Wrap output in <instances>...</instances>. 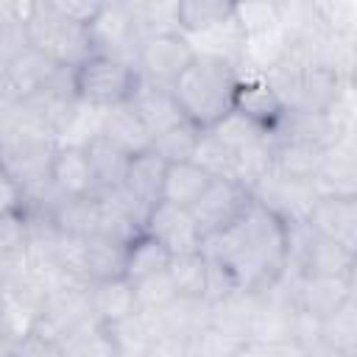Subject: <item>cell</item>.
Returning a JSON list of instances; mask_svg holds the SVG:
<instances>
[{
    "label": "cell",
    "instance_id": "obj_1",
    "mask_svg": "<svg viewBox=\"0 0 357 357\" xmlns=\"http://www.w3.org/2000/svg\"><path fill=\"white\" fill-rule=\"evenodd\" d=\"M201 254L223 265L240 290L262 293L287 268L284 223L257 201L223 231L204 237Z\"/></svg>",
    "mask_w": 357,
    "mask_h": 357
},
{
    "label": "cell",
    "instance_id": "obj_2",
    "mask_svg": "<svg viewBox=\"0 0 357 357\" xmlns=\"http://www.w3.org/2000/svg\"><path fill=\"white\" fill-rule=\"evenodd\" d=\"M234 81H237V64L212 56H195L192 64L184 70V75L170 86V92L181 114L192 126L206 131L231 112Z\"/></svg>",
    "mask_w": 357,
    "mask_h": 357
},
{
    "label": "cell",
    "instance_id": "obj_3",
    "mask_svg": "<svg viewBox=\"0 0 357 357\" xmlns=\"http://www.w3.org/2000/svg\"><path fill=\"white\" fill-rule=\"evenodd\" d=\"M22 31L28 47L39 50L59 67H78L89 53V28L70 20L56 0H25L22 3Z\"/></svg>",
    "mask_w": 357,
    "mask_h": 357
},
{
    "label": "cell",
    "instance_id": "obj_4",
    "mask_svg": "<svg viewBox=\"0 0 357 357\" xmlns=\"http://www.w3.org/2000/svg\"><path fill=\"white\" fill-rule=\"evenodd\" d=\"M59 139L36 126L6 123L0 134V170L8 173L22 190L47 181Z\"/></svg>",
    "mask_w": 357,
    "mask_h": 357
},
{
    "label": "cell",
    "instance_id": "obj_5",
    "mask_svg": "<svg viewBox=\"0 0 357 357\" xmlns=\"http://www.w3.org/2000/svg\"><path fill=\"white\" fill-rule=\"evenodd\" d=\"M234 22L243 33L240 67L268 73L290 47V36L279 22L276 3H234Z\"/></svg>",
    "mask_w": 357,
    "mask_h": 357
},
{
    "label": "cell",
    "instance_id": "obj_6",
    "mask_svg": "<svg viewBox=\"0 0 357 357\" xmlns=\"http://www.w3.org/2000/svg\"><path fill=\"white\" fill-rule=\"evenodd\" d=\"M139 84V73L134 64L89 53L78 67H73V89L75 98L95 109H112L128 103Z\"/></svg>",
    "mask_w": 357,
    "mask_h": 357
},
{
    "label": "cell",
    "instance_id": "obj_7",
    "mask_svg": "<svg viewBox=\"0 0 357 357\" xmlns=\"http://www.w3.org/2000/svg\"><path fill=\"white\" fill-rule=\"evenodd\" d=\"M95 326H100V324L92 315L89 282H64L45 293L42 315H39V324L33 332L67 346L73 337H78Z\"/></svg>",
    "mask_w": 357,
    "mask_h": 357
},
{
    "label": "cell",
    "instance_id": "obj_8",
    "mask_svg": "<svg viewBox=\"0 0 357 357\" xmlns=\"http://www.w3.org/2000/svg\"><path fill=\"white\" fill-rule=\"evenodd\" d=\"M192 59H195V50L190 45V39L178 31H170V33L145 36L137 50L134 67L142 81L170 89L184 75V70L192 64Z\"/></svg>",
    "mask_w": 357,
    "mask_h": 357
},
{
    "label": "cell",
    "instance_id": "obj_9",
    "mask_svg": "<svg viewBox=\"0 0 357 357\" xmlns=\"http://www.w3.org/2000/svg\"><path fill=\"white\" fill-rule=\"evenodd\" d=\"M45 304V287L25 268L0 279V310H3V335L20 340L31 335L39 324Z\"/></svg>",
    "mask_w": 357,
    "mask_h": 357
},
{
    "label": "cell",
    "instance_id": "obj_10",
    "mask_svg": "<svg viewBox=\"0 0 357 357\" xmlns=\"http://www.w3.org/2000/svg\"><path fill=\"white\" fill-rule=\"evenodd\" d=\"M89 42H92V53H103L134 64L142 36L126 3H100V11L89 25Z\"/></svg>",
    "mask_w": 357,
    "mask_h": 357
},
{
    "label": "cell",
    "instance_id": "obj_11",
    "mask_svg": "<svg viewBox=\"0 0 357 357\" xmlns=\"http://www.w3.org/2000/svg\"><path fill=\"white\" fill-rule=\"evenodd\" d=\"M251 204V192L231 181V178H212L206 192L190 206V215L195 218L201 237H209L215 231L229 229Z\"/></svg>",
    "mask_w": 357,
    "mask_h": 357
},
{
    "label": "cell",
    "instance_id": "obj_12",
    "mask_svg": "<svg viewBox=\"0 0 357 357\" xmlns=\"http://www.w3.org/2000/svg\"><path fill=\"white\" fill-rule=\"evenodd\" d=\"M142 234L156 240L170 257L195 254V251H201V243H204L201 229H198L195 218L190 215V209L173 206L167 201H159L151 206L145 226H142Z\"/></svg>",
    "mask_w": 357,
    "mask_h": 357
},
{
    "label": "cell",
    "instance_id": "obj_13",
    "mask_svg": "<svg viewBox=\"0 0 357 357\" xmlns=\"http://www.w3.org/2000/svg\"><path fill=\"white\" fill-rule=\"evenodd\" d=\"M231 112L243 114L245 120H251L254 126H259L262 131L271 134V128L282 120L284 106H282L279 95L273 92L271 81L265 78V73H257V70H248V67H237Z\"/></svg>",
    "mask_w": 357,
    "mask_h": 357
},
{
    "label": "cell",
    "instance_id": "obj_14",
    "mask_svg": "<svg viewBox=\"0 0 357 357\" xmlns=\"http://www.w3.org/2000/svg\"><path fill=\"white\" fill-rule=\"evenodd\" d=\"M251 201L273 212L282 223H298L310 218L318 195L307 181H290L276 173H268L262 181L251 187Z\"/></svg>",
    "mask_w": 357,
    "mask_h": 357
},
{
    "label": "cell",
    "instance_id": "obj_15",
    "mask_svg": "<svg viewBox=\"0 0 357 357\" xmlns=\"http://www.w3.org/2000/svg\"><path fill=\"white\" fill-rule=\"evenodd\" d=\"M357 165H354V142L340 139L329 148H324L321 167L312 178V190L318 198L332 195V198H357Z\"/></svg>",
    "mask_w": 357,
    "mask_h": 357
},
{
    "label": "cell",
    "instance_id": "obj_16",
    "mask_svg": "<svg viewBox=\"0 0 357 357\" xmlns=\"http://www.w3.org/2000/svg\"><path fill=\"white\" fill-rule=\"evenodd\" d=\"M307 223L326 240L357 251V198H332L324 195L315 201Z\"/></svg>",
    "mask_w": 357,
    "mask_h": 357
},
{
    "label": "cell",
    "instance_id": "obj_17",
    "mask_svg": "<svg viewBox=\"0 0 357 357\" xmlns=\"http://www.w3.org/2000/svg\"><path fill=\"white\" fill-rule=\"evenodd\" d=\"M349 298H354V276H304L301 273L296 287V304L315 318L332 315Z\"/></svg>",
    "mask_w": 357,
    "mask_h": 357
},
{
    "label": "cell",
    "instance_id": "obj_18",
    "mask_svg": "<svg viewBox=\"0 0 357 357\" xmlns=\"http://www.w3.org/2000/svg\"><path fill=\"white\" fill-rule=\"evenodd\" d=\"M128 103L139 114V120L148 128L151 139L159 137V134H165L167 128L178 126L181 120H187L181 114V109H178V103H176V98H173V92L167 86H156V84L142 81V78H139V84H137V89H134V95H131Z\"/></svg>",
    "mask_w": 357,
    "mask_h": 357
},
{
    "label": "cell",
    "instance_id": "obj_19",
    "mask_svg": "<svg viewBox=\"0 0 357 357\" xmlns=\"http://www.w3.org/2000/svg\"><path fill=\"white\" fill-rule=\"evenodd\" d=\"M50 184L70 198H86V195H98L95 192V178H92V167L86 159V151L78 145H59L50 162V173H47Z\"/></svg>",
    "mask_w": 357,
    "mask_h": 357
},
{
    "label": "cell",
    "instance_id": "obj_20",
    "mask_svg": "<svg viewBox=\"0 0 357 357\" xmlns=\"http://www.w3.org/2000/svg\"><path fill=\"white\" fill-rule=\"evenodd\" d=\"M287 268H296L304 276H354V251L312 231L298 259Z\"/></svg>",
    "mask_w": 357,
    "mask_h": 357
},
{
    "label": "cell",
    "instance_id": "obj_21",
    "mask_svg": "<svg viewBox=\"0 0 357 357\" xmlns=\"http://www.w3.org/2000/svg\"><path fill=\"white\" fill-rule=\"evenodd\" d=\"M59 70H61V67L53 64L47 56H42V53L33 50V47H25L20 56H14V59L6 64L3 78H6V84H8V89H11V95H14L17 100H22V98H31V95L42 92V89L53 81V75H56Z\"/></svg>",
    "mask_w": 357,
    "mask_h": 357
},
{
    "label": "cell",
    "instance_id": "obj_22",
    "mask_svg": "<svg viewBox=\"0 0 357 357\" xmlns=\"http://www.w3.org/2000/svg\"><path fill=\"white\" fill-rule=\"evenodd\" d=\"M36 215H45L56 231L61 234H73V237H92L98 231V195H86V198H70V195H56L50 201V206L45 212H36Z\"/></svg>",
    "mask_w": 357,
    "mask_h": 357
},
{
    "label": "cell",
    "instance_id": "obj_23",
    "mask_svg": "<svg viewBox=\"0 0 357 357\" xmlns=\"http://www.w3.org/2000/svg\"><path fill=\"white\" fill-rule=\"evenodd\" d=\"M89 304H92L95 321L100 326H112V324H117V321H123V318L137 312L134 284L126 276L89 282Z\"/></svg>",
    "mask_w": 357,
    "mask_h": 357
},
{
    "label": "cell",
    "instance_id": "obj_24",
    "mask_svg": "<svg viewBox=\"0 0 357 357\" xmlns=\"http://www.w3.org/2000/svg\"><path fill=\"white\" fill-rule=\"evenodd\" d=\"M100 137L109 139L112 145H117L120 151H126L128 156H137L142 151H151V134L142 126L139 114L134 112L131 103H120L112 109H103V126H100Z\"/></svg>",
    "mask_w": 357,
    "mask_h": 357
},
{
    "label": "cell",
    "instance_id": "obj_25",
    "mask_svg": "<svg viewBox=\"0 0 357 357\" xmlns=\"http://www.w3.org/2000/svg\"><path fill=\"white\" fill-rule=\"evenodd\" d=\"M89 167H92V178H95V192H112L117 187H123L126 173H128V162L131 156L126 151H120L117 145H112L109 139H103L100 134L95 139H89L84 145Z\"/></svg>",
    "mask_w": 357,
    "mask_h": 357
},
{
    "label": "cell",
    "instance_id": "obj_26",
    "mask_svg": "<svg viewBox=\"0 0 357 357\" xmlns=\"http://www.w3.org/2000/svg\"><path fill=\"white\" fill-rule=\"evenodd\" d=\"M156 321V329L176 337V340H190L195 332L209 326V304L204 298H173L165 310L151 312Z\"/></svg>",
    "mask_w": 357,
    "mask_h": 357
},
{
    "label": "cell",
    "instance_id": "obj_27",
    "mask_svg": "<svg viewBox=\"0 0 357 357\" xmlns=\"http://www.w3.org/2000/svg\"><path fill=\"white\" fill-rule=\"evenodd\" d=\"M257 307H259V293L234 290L231 296L209 304V324L223 329L226 335L240 337L243 343H248V332H251Z\"/></svg>",
    "mask_w": 357,
    "mask_h": 357
},
{
    "label": "cell",
    "instance_id": "obj_28",
    "mask_svg": "<svg viewBox=\"0 0 357 357\" xmlns=\"http://www.w3.org/2000/svg\"><path fill=\"white\" fill-rule=\"evenodd\" d=\"M271 156H273L271 173L290 178V181L312 184L321 167V159H324V148L310 145V142H276L271 145Z\"/></svg>",
    "mask_w": 357,
    "mask_h": 357
},
{
    "label": "cell",
    "instance_id": "obj_29",
    "mask_svg": "<svg viewBox=\"0 0 357 357\" xmlns=\"http://www.w3.org/2000/svg\"><path fill=\"white\" fill-rule=\"evenodd\" d=\"M165 173H167V162H162L153 151H142V153L131 156L123 187H126L134 198H139L145 206H153V204L162 201Z\"/></svg>",
    "mask_w": 357,
    "mask_h": 357
},
{
    "label": "cell",
    "instance_id": "obj_30",
    "mask_svg": "<svg viewBox=\"0 0 357 357\" xmlns=\"http://www.w3.org/2000/svg\"><path fill=\"white\" fill-rule=\"evenodd\" d=\"M212 184V176L206 170H201L195 162H178V165H167L165 173V184H162V201L190 209Z\"/></svg>",
    "mask_w": 357,
    "mask_h": 357
},
{
    "label": "cell",
    "instance_id": "obj_31",
    "mask_svg": "<svg viewBox=\"0 0 357 357\" xmlns=\"http://www.w3.org/2000/svg\"><path fill=\"white\" fill-rule=\"evenodd\" d=\"M234 17V3L223 0H176V25L178 33L195 36L209 28H218Z\"/></svg>",
    "mask_w": 357,
    "mask_h": 357
},
{
    "label": "cell",
    "instance_id": "obj_32",
    "mask_svg": "<svg viewBox=\"0 0 357 357\" xmlns=\"http://www.w3.org/2000/svg\"><path fill=\"white\" fill-rule=\"evenodd\" d=\"M103 329L109 332V337H112V343H114L120 357H145L153 335L159 332L153 315L151 312H139V310L134 315L112 324V326H103Z\"/></svg>",
    "mask_w": 357,
    "mask_h": 357
},
{
    "label": "cell",
    "instance_id": "obj_33",
    "mask_svg": "<svg viewBox=\"0 0 357 357\" xmlns=\"http://www.w3.org/2000/svg\"><path fill=\"white\" fill-rule=\"evenodd\" d=\"M28 223L25 215H0V279L28 268Z\"/></svg>",
    "mask_w": 357,
    "mask_h": 357
},
{
    "label": "cell",
    "instance_id": "obj_34",
    "mask_svg": "<svg viewBox=\"0 0 357 357\" xmlns=\"http://www.w3.org/2000/svg\"><path fill=\"white\" fill-rule=\"evenodd\" d=\"M126 248L123 243L106 237V234H92L86 237V279L89 282H103V279H117L126 271Z\"/></svg>",
    "mask_w": 357,
    "mask_h": 357
},
{
    "label": "cell",
    "instance_id": "obj_35",
    "mask_svg": "<svg viewBox=\"0 0 357 357\" xmlns=\"http://www.w3.org/2000/svg\"><path fill=\"white\" fill-rule=\"evenodd\" d=\"M321 346L332 354H357V304L349 298L332 315L321 318Z\"/></svg>",
    "mask_w": 357,
    "mask_h": 357
},
{
    "label": "cell",
    "instance_id": "obj_36",
    "mask_svg": "<svg viewBox=\"0 0 357 357\" xmlns=\"http://www.w3.org/2000/svg\"><path fill=\"white\" fill-rule=\"evenodd\" d=\"M167 262H170V254L156 240H151L148 234H139L126 248V271H123V276L131 284H137V282H142V279L165 271Z\"/></svg>",
    "mask_w": 357,
    "mask_h": 357
},
{
    "label": "cell",
    "instance_id": "obj_37",
    "mask_svg": "<svg viewBox=\"0 0 357 357\" xmlns=\"http://www.w3.org/2000/svg\"><path fill=\"white\" fill-rule=\"evenodd\" d=\"M198 137H201V128H198V126H192L190 120H181L178 126H173V128H167L165 134L153 137L151 151H153L162 162H167V165L192 162V153H195Z\"/></svg>",
    "mask_w": 357,
    "mask_h": 357
},
{
    "label": "cell",
    "instance_id": "obj_38",
    "mask_svg": "<svg viewBox=\"0 0 357 357\" xmlns=\"http://www.w3.org/2000/svg\"><path fill=\"white\" fill-rule=\"evenodd\" d=\"M167 276L178 296L184 298H204L206 287V257L201 251L195 254H178L167 262Z\"/></svg>",
    "mask_w": 357,
    "mask_h": 357
},
{
    "label": "cell",
    "instance_id": "obj_39",
    "mask_svg": "<svg viewBox=\"0 0 357 357\" xmlns=\"http://www.w3.org/2000/svg\"><path fill=\"white\" fill-rule=\"evenodd\" d=\"M273 167V156H271V142H254L245 145L240 151H234V170H231V181L243 184L248 192L257 181H262Z\"/></svg>",
    "mask_w": 357,
    "mask_h": 357
},
{
    "label": "cell",
    "instance_id": "obj_40",
    "mask_svg": "<svg viewBox=\"0 0 357 357\" xmlns=\"http://www.w3.org/2000/svg\"><path fill=\"white\" fill-rule=\"evenodd\" d=\"M128 11H131V20L139 31V36H156V33H170V31H178L176 25V3H142V0H134V3H126Z\"/></svg>",
    "mask_w": 357,
    "mask_h": 357
},
{
    "label": "cell",
    "instance_id": "obj_41",
    "mask_svg": "<svg viewBox=\"0 0 357 357\" xmlns=\"http://www.w3.org/2000/svg\"><path fill=\"white\" fill-rule=\"evenodd\" d=\"M218 142H223L229 151H240L245 145H254V142H262L268 139V131H262L259 126H254L251 120H245L243 114L237 112H229L223 120H218L212 128H206Z\"/></svg>",
    "mask_w": 357,
    "mask_h": 357
},
{
    "label": "cell",
    "instance_id": "obj_42",
    "mask_svg": "<svg viewBox=\"0 0 357 357\" xmlns=\"http://www.w3.org/2000/svg\"><path fill=\"white\" fill-rule=\"evenodd\" d=\"M243 346L245 343L240 337H231L223 329L209 324L201 332H195L190 340H184V357H231Z\"/></svg>",
    "mask_w": 357,
    "mask_h": 357
},
{
    "label": "cell",
    "instance_id": "obj_43",
    "mask_svg": "<svg viewBox=\"0 0 357 357\" xmlns=\"http://www.w3.org/2000/svg\"><path fill=\"white\" fill-rule=\"evenodd\" d=\"M192 162L201 170H206L212 178H231L234 151H229L223 142H218L209 131H201L198 145H195V153H192Z\"/></svg>",
    "mask_w": 357,
    "mask_h": 357
},
{
    "label": "cell",
    "instance_id": "obj_44",
    "mask_svg": "<svg viewBox=\"0 0 357 357\" xmlns=\"http://www.w3.org/2000/svg\"><path fill=\"white\" fill-rule=\"evenodd\" d=\"M134 298H137V310L139 312H159L173 298H178V293H176V287H173V282L167 276V268L153 273V276H148V279H142V282H137L134 284Z\"/></svg>",
    "mask_w": 357,
    "mask_h": 357
},
{
    "label": "cell",
    "instance_id": "obj_45",
    "mask_svg": "<svg viewBox=\"0 0 357 357\" xmlns=\"http://www.w3.org/2000/svg\"><path fill=\"white\" fill-rule=\"evenodd\" d=\"M64 349H67V357H120L103 326L86 329L84 335L73 337Z\"/></svg>",
    "mask_w": 357,
    "mask_h": 357
},
{
    "label": "cell",
    "instance_id": "obj_46",
    "mask_svg": "<svg viewBox=\"0 0 357 357\" xmlns=\"http://www.w3.org/2000/svg\"><path fill=\"white\" fill-rule=\"evenodd\" d=\"M11 357H67V349L59 340H50L45 335L31 332L14 343Z\"/></svg>",
    "mask_w": 357,
    "mask_h": 357
},
{
    "label": "cell",
    "instance_id": "obj_47",
    "mask_svg": "<svg viewBox=\"0 0 357 357\" xmlns=\"http://www.w3.org/2000/svg\"><path fill=\"white\" fill-rule=\"evenodd\" d=\"M234 290H240V287H237V282L231 279V273H229L223 265L206 259V287H204V301H206V304H215V301L231 296Z\"/></svg>",
    "mask_w": 357,
    "mask_h": 357
},
{
    "label": "cell",
    "instance_id": "obj_48",
    "mask_svg": "<svg viewBox=\"0 0 357 357\" xmlns=\"http://www.w3.org/2000/svg\"><path fill=\"white\" fill-rule=\"evenodd\" d=\"M25 209V190L0 170V215H17Z\"/></svg>",
    "mask_w": 357,
    "mask_h": 357
},
{
    "label": "cell",
    "instance_id": "obj_49",
    "mask_svg": "<svg viewBox=\"0 0 357 357\" xmlns=\"http://www.w3.org/2000/svg\"><path fill=\"white\" fill-rule=\"evenodd\" d=\"M257 357H310L307 349H301L296 340H279V343H251Z\"/></svg>",
    "mask_w": 357,
    "mask_h": 357
},
{
    "label": "cell",
    "instance_id": "obj_50",
    "mask_svg": "<svg viewBox=\"0 0 357 357\" xmlns=\"http://www.w3.org/2000/svg\"><path fill=\"white\" fill-rule=\"evenodd\" d=\"M145 357H184V340H176L165 332H156Z\"/></svg>",
    "mask_w": 357,
    "mask_h": 357
},
{
    "label": "cell",
    "instance_id": "obj_51",
    "mask_svg": "<svg viewBox=\"0 0 357 357\" xmlns=\"http://www.w3.org/2000/svg\"><path fill=\"white\" fill-rule=\"evenodd\" d=\"M14 337H8V335H0V357H11V351H14Z\"/></svg>",
    "mask_w": 357,
    "mask_h": 357
},
{
    "label": "cell",
    "instance_id": "obj_52",
    "mask_svg": "<svg viewBox=\"0 0 357 357\" xmlns=\"http://www.w3.org/2000/svg\"><path fill=\"white\" fill-rule=\"evenodd\" d=\"M231 357H257V354H254V346H251V343H245V346H243L237 354H231Z\"/></svg>",
    "mask_w": 357,
    "mask_h": 357
},
{
    "label": "cell",
    "instance_id": "obj_53",
    "mask_svg": "<svg viewBox=\"0 0 357 357\" xmlns=\"http://www.w3.org/2000/svg\"><path fill=\"white\" fill-rule=\"evenodd\" d=\"M0 335H3V310H0Z\"/></svg>",
    "mask_w": 357,
    "mask_h": 357
}]
</instances>
